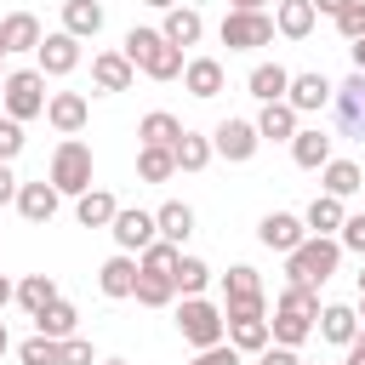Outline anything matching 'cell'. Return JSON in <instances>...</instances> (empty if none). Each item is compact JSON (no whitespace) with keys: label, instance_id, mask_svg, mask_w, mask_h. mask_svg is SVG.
<instances>
[{"label":"cell","instance_id":"cell-3","mask_svg":"<svg viewBox=\"0 0 365 365\" xmlns=\"http://www.w3.org/2000/svg\"><path fill=\"white\" fill-rule=\"evenodd\" d=\"M336 262H342V240L308 234V240L285 257V285H308V291H319V285L336 274Z\"/></svg>","mask_w":365,"mask_h":365},{"label":"cell","instance_id":"cell-11","mask_svg":"<svg viewBox=\"0 0 365 365\" xmlns=\"http://www.w3.org/2000/svg\"><path fill=\"white\" fill-rule=\"evenodd\" d=\"M34 68H40L46 80L74 74V68H80V40H74V34H63V29H57V34H46V40H40V51H34Z\"/></svg>","mask_w":365,"mask_h":365},{"label":"cell","instance_id":"cell-55","mask_svg":"<svg viewBox=\"0 0 365 365\" xmlns=\"http://www.w3.org/2000/svg\"><path fill=\"white\" fill-rule=\"evenodd\" d=\"M6 348H11V331H6V325H0V354H6Z\"/></svg>","mask_w":365,"mask_h":365},{"label":"cell","instance_id":"cell-39","mask_svg":"<svg viewBox=\"0 0 365 365\" xmlns=\"http://www.w3.org/2000/svg\"><path fill=\"white\" fill-rule=\"evenodd\" d=\"M171 285H177L182 297H205V285H211V268H205L200 257H182V262H177V274H171Z\"/></svg>","mask_w":365,"mask_h":365},{"label":"cell","instance_id":"cell-49","mask_svg":"<svg viewBox=\"0 0 365 365\" xmlns=\"http://www.w3.org/2000/svg\"><path fill=\"white\" fill-rule=\"evenodd\" d=\"M342 6H354V0H314V11H319V17H336Z\"/></svg>","mask_w":365,"mask_h":365},{"label":"cell","instance_id":"cell-34","mask_svg":"<svg viewBox=\"0 0 365 365\" xmlns=\"http://www.w3.org/2000/svg\"><path fill=\"white\" fill-rule=\"evenodd\" d=\"M182 131H188V125H182L177 114H165V108H154V114H143V120H137V137H143V143H154V148H171Z\"/></svg>","mask_w":365,"mask_h":365},{"label":"cell","instance_id":"cell-4","mask_svg":"<svg viewBox=\"0 0 365 365\" xmlns=\"http://www.w3.org/2000/svg\"><path fill=\"white\" fill-rule=\"evenodd\" d=\"M177 331H182V342L200 354V348L228 342V314H222L217 302H205V297H182V302H177Z\"/></svg>","mask_w":365,"mask_h":365},{"label":"cell","instance_id":"cell-20","mask_svg":"<svg viewBox=\"0 0 365 365\" xmlns=\"http://www.w3.org/2000/svg\"><path fill=\"white\" fill-rule=\"evenodd\" d=\"M0 40H6V57H11V51H40L46 34H40V17L34 11H6L0 17Z\"/></svg>","mask_w":365,"mask_h":365},{"label":"cell","instance_id":"cell-23","mask_svg":"<svg viewBox=\"0 0 365 365\" xmlns=\"http://www.w3.org/2000/svg\"><path fill=\"white\" fill-rule=\"evenodd\" d=\"M291 160H297L302 171H325L336 154H331V137H325L319 125H302V131L291 137Z\"/></svg>","mask_w":365,"mask_h":365},{"label":"cell","instance_id":"cell-1","mask_svg":"<svg viewBox=\"0 0 365 365\" xmlns=\"http://www.w3.org/2000/svg\"><path fill=\"white\" fill-rule=\"evenodd\" d=\"M120 51H125V63H131L137 74H148V80H182V68H188V57H182L160 29H125Z\"/></svg>","mask_w":365,"mask_h":365},{"label":"cell","instance_id":"cell-40","mask_svg":"<svg viewBox=\"0 0 365 365\" xmlns=\"http://www.w3.org/2000/svg\"><path fill=\"white\" fill-rule=\"evenodd\" d=\"M143 308H171L177 302V285L171 279H160V274H137V291H131Z\"/></svg>","mask_w":365,"mask_h":365},{"label":"cell","instance_id":"cell-51","mask_svg":"<svg viewBox=\"0 0 365 365\" xmlns=\"http://www.w3.org/2000/svg\"><path fill=\"white\" fill-rule=\"evenodd\" d=\"M348 51H354V74H365V40H354Z\"/></svg>","mask_w":365,"mask_h":365},{"label":"cell","instance_id":"cell-7","mask_svg":"<svg viewBox=\"0 0 365 365\" xmlns=\"http://www.w3.org/2000/svg\"><path fill=\"white\" fill-rule=\"evenodd\" d=\"M222 314L240 319V314H268V297H262V274L251 262H234L222 274Z\"/></svg>","mask_w":365,"mask_h":365},{"label":"cell","instance_id":"cell-41","mask_svg":"<svg viewBox=\"0 0 365 365\" xmlns=\"http://www.w3.org/2000/svg\"><path fill=\"white\" fill-rule=\"evenodd\" d=\"M331 23H336V34H342L348 46H354V40H365V0H354V6H342V11L331 17Z\"/></svg>","mask_w":365,"mask_h":365},{"label":"cell","instance_id":"cell-35","mask_svg":"<svg viewBox=\"0 0 365 365\" xmlns=\"http://www.w3.org/2000/svg\"><path fill=\"white\" fill-rule=\"evenodd\" d=\"M171 154H177V171H205V165L217 160L211 137H200V131H182V137L171 143Z\"/></svg>","mask_w":365,"mask_h":365},{"label":"cell","instance_id":"cell-14","mask_svg":"<svg viewBox=\"0 0 365 365\" xmlns=\"http://www.w3.org/2000/svg\"><path fill=\"white\" fill-rule=\"evenodd\" d=\"M86 120H91V103H86L80 91H51V103H46V125H51V131L80 137V131H86Z\"/></svg>","mask_w":365,"mask_h":365},{"label":"cell","instance_id":"cell-56","mask_svg":"<svg viewBox=\"0 0 365 365\" xmlns=\"http://www.w3.org/2000/svg\"><path fill=\"white\" fill-rule=\"evenodd\" d=\"M97 365H131V359H97Z\"/></svg>","mask_w":365,"mask_h":365},{"label":"cell","instance_id":"cell-30","mask_svg":"<svg viewBox=\"0 0 365 365\" xmlns=\"http://www.w3.org/2000/svg\"><path fill=\"white\" fill-rule=\"evenodd\" d=\"M228 342H234L240 354H262V348L274 342L268 314H240V319H228Z\"/></svg>","mask_w":365,"mask_h":365},{"label":"cell","instance_id":"cell-8","mask_svg":"<svg viewBox=\"0 0 365 365\" xmlns=\"http://www.w3.org/2000/svg\"><path fill=\"white\" fill-rule=\"evenodd\" d=\"M217 34H222V46H228V51H257V46H274V34H279V29H274V17H268V11H228Z\"/></svg>","mask_w":365,"mask_h":365},{"label":"cell","instance_id":"cell-2","mask_svg":"<svg viewBox=\"0 0 365 365\" xmlns=\"http://www.w3.org/2000/svg\"><path fill=\"white\" fill-rule=\"evenodd\" d=\"M314 325H319V291H308V285H285L279 302H274V319H268L274 342H279V348H302V342L314 336Z\"/></svg>","mask_w":365,"mask_h":365},{"label":"cell","instance_id":"cell-45","mask_svg":"<svg viewBox=\"0 0 365 365\" xmlns=\"http://www.w3.org/2000/svg\"><path fill=\"white\" fill-rule=\"evenodd\" d=\"M188 365H240V348L234 342H217V348H200Z\"/></svg>","mask_w":365,"mask_h":365},{"label":"cell","instance_id":"cell-18","mask_svg":"<svg viewBox=\"0 0 365 365\" xmlns=\"http://www.w3.org/2000/svg\"><path fill=\"white\" fill-rule=\"evenodd\" d=\"M91 86L97 91H131L137 86V68L125 63V51H97L91 57Z\"/></svg>","mask_w":365,"mask_h":365},{"label":"cell","instance_id":"cell-9","mask_svg":"<svg viewBox=\"0 0 365 365\" xmlns=\"http://www.w3.org/2000/svg\"><path fill=\"white\" fill-rule=\"evenodd\" d=\"M108 234H114V245L125 251V257H143L154 240H160V222H154V211H137V205H120V217L108 222Z\"/></svg>","mask_w":365,"mask_h":365},{"label":"cell","instance_id":"cell-53","mask_svg":"<svg viewBox=\"0 0 365 365\" xmlns=\"http://www.w3.org/2000/svg\"><path fill=\"white\" fill-rule=\"evenodd\" d=\"M342 365H365V336H359V342L348 348V359H342Z\"/></svg>","mask_w":365,"mask_h":365},{"label":"cell","instance_id":"cell-44","mask_svg":"<svg viewBox=\"0 0 365 365\" xmlns=\"http://www.w3.org/2000/svg\"><path fill=\"white\" fill-rule=\"evenodd\" d=\"M57 365H97V354L86 336H68V342H57Z\"/></svg>","mask_w":365,"mask_h":365},{"label":"cell","instance_id":"cell-54","mask_svg":"<svg viewBox=\"0 0 365 365\" xmlns=\"http://www.w3.org/2000/svg\"><path fill=\"white\" fill-rule=\"evenodd\" d=\"M143 6H154V11H171V6H182V0H143Z\"/></svg>","mask_w":365,"mask_h":365},{"label":"cell","instance_id":"cell-33","mask_svg":"<svg viewBox=\"0 0 365 365\" xmlns=\"http://www.w3.org/2000/svg\"><path fill=\"white\" fill-rule=\"evenodd\" d=\"M34 331H40V336H51V342H68V336L80 331V314H74V302H63V297H57L46 314H34Z\"/></svg>","mask_w":365,"mask_h":365},{"label":"cell","instance_id":"cell-32","mask_svg":"<svg viewBox=\"0 0 365 365\" xmlns=\"http://www.w3.org/2000/svg\"><path fill=\"white\" fill-rule=\"evenodd\" d=\"M17 302H23L29 319L46 314V308L57 302V279H51V274H23V279H17Z\"/></svg>","mask_w":365,"mask_h":365},{"label":"cell","instance_id":"cell-47","mask_svg":"<svg viewBox=\"0 0 365 365\" xmlns=\"http://www.w3.org/2000/svg\"><path fill=\"white\" fill-rule=\"evenodd\" d=\"M257 365H302V359H297V348H279V342H268V348L257 354Z\"/></svg>","mask_w":365,"mask_h":365},{"label":"cell","instance_id":"cell-28","mask_svg":"<svg viewBox=\"0 0 365 365\" xmlns=\"http://www.w3.org/2000/svg\"><path fill=\"white\" fill-rule=\"evenodd\" d=\"M114 217H120V200H114L108 188H91V194L74 200V222H80V228H108Z\"/></svg>","mask_w":365,"mask_h":365},{"label":"cell","instance_id":"cell-21","mask_svg":"<svg viewBox=\"0 0 365 365\" xmlns=\"http://www.w3.org/2000/svg\"><path fill=\"white\" fill-rule=\"evenodd\" d=\"M245 91H251L257 103H285V91H291V68H285V63H257V68L245 74Z\"/></svg>","mask_w":365,"mask_h":365},{"label":"cell","instance_id":"cell-6","mask_svg":"<svg viewBox=\"0 0 365 365\" xmlns=\"http://www.w3.org/2000/svg\"><path fill=\"white\" fill-rule=\"evenodd\" d=\"M0 103H6V114L23 125V120H40L46 114V74L40 68H11L6 74V86H0Z\"/></svg>","mask_w":365,"mask_h":365},{"label":"cell","instance_id":"cell-38","mask_svg":"<svg viewBox=\"0 0 365 365\" xmlns=\"http://www.w3.org/2000/svg\"><path fill=\"white\" fill-rule=\"evenodd\" d=\"M177 262H182V251H177L171 240H154V245L137 257V274H160V279H171V274H177Z\"/></svg>","mask_w":365,"mask_h":365},{"label":"cell","instance_id":"cell-29","mask_svg":"<svg viewBox=\"0 0 365 365\" xmlns=\"http://www.w3.org/2000/svg\"><path fill=\"white\" fill-rule=\"evenodd\" d=\"M302 222H308V234L336 240V234H342V222H348V211H342V200H336V194H314V205L302 211Z\"/></svg>","mask_w":365,"mask_h":365},{"label":"cell","instance_id":"cell-27","mask_svg":"<svg viewBox=\"0 0 365 365\" xmlns=\"http://www.w3.org/2000/svg\"><path fill=\"white\" fill-rule=\"evenodd\" d=\"M160 34L182 51V46H200V34H205V17L194 11V6H171L165 11V23H160Z\"/></svg>","mask_w":365,"mask_h":365},{"label":"cell","instance_id":"cell-46","mask_svg":"<svg viewBox=\"0 0 365 365\" xmlns=\"http://www.w3.org/2000/svg\"><path fill=\"white\" fill-rule=\"evenodd\" d=\"M336 240H342V251H359V257H365V211H359V217H348Z\"/></svg>","mask_w":365,"mask_h":365},{"label":"cell","instance_id":"cell-43","mask_svg":"<svg viewBox=\"0 0 365 365\" xmlns=\"http://www.w3.org/2000/svg\"><path fill=\"white\" fill-rule=\"evenodd\" d=\"M23 143H29V137H23V125H17L11 114H0V165H11V160L23 154Z\"/></svg>","mask_w":365,"mask_h":365},{"label":"cell","instance_id":"cell-58","mask_svg":"<svg viewBox=\"0 0 365 365\" xmlns=\"http://www.w3.org/2000/svg\"><path fill=\"white\" fill-rule=\"evenodd\" d=\"M359 297H365V268H359Z\"/></svg>","mask_w":365,"mask_h":365},{"label":"cell","instance_id":"cell-59","mask_svg":"<svg viewBox=\"0 0 365 365\" xmlns=\"http://www.w3.org/2000/svg\"><path fill=\"white\" fill-rule=\"evenodd\" d=\"M0 57H6V40H0Z\"/></svg>","mask_w":365,"mask_h":365},{"label":"cell","instance_id":"cell-17","mask_svg":"<svg viewBox=\"0 0 365 365\" xmlns=\"http://www.w3.org/2000/svg\"><path fill=\"white\" fill-rule=\"evenodd\" d=\"M57 205H63V194L40 177V182H23L17 188V211H23V222H34V228H46L51 217H57Z\"/></svg>","mask_w":365,"mask_h":365},{"label":"cell","instance_id":"cell-37","mask_svg":"<svg viewBox=\"0 0 365 365\" xmlns=\"http://www.w3.org/2000/svg\"><path fill=\"white\" fill-rule=\"evenodd\" d=\"M319 182H325V194L348 200V194H359V188H365V171H359L354 160H331V165L319 171Z\"/></svg>","mask_w":365,"mask_h":365},{"label":"cell","instance_id":"cell-50","mask_svg":"<svg viewBox=\"0 0 365 365\" xmlns=\"http://www.w3.org/2000/svg\"><path fill=\"white\" fill-rule=\"evenodd\" d=\"M228 11H268V0H228Z\"/></svg>","mask_w":365,"mask_h":365},{"label":"cell","instance_id":"cell-25","mask_svg":"<svg viewBox=\"0 0 365 365\" xmlns=\"http://www.w3.org/2000/svg\"><path fill=\"white\" fill-rule=\"evenodd\" d=\"M63 34L97 40L103 34V0H63Z\"/></svg>","mask_w":365,"mask_h":365},{"label":"cell","instance_id":"cell-10","mask_svg":"<svg viewBox=\"0 0 365 365\" xmlns=\"http://www.w3.org/2000/svg\"><path fill=\"white\" fill-rule=\"evenodd\" d=\"M211 148H217L228 165H245V160L262 148V137H257V120H240V114H228V120L211 131Z\"/></svg>","mask_w":365,"mask_h":365},{"label":"cell","instance_id":"cell-36","mask_svg":"<svg viewBox=\"0 0 365 365\" xmlns=\"http://www.w3.org/2000/svg\"><path fill=\"white\" fill-rule=\"evenodd\" d=\"M137 177H143V182H171V177H177V154L143 143V148H137Z\"/></svg>","mask_w":365,"mask_h":365},{"label":"cell","instance_id":"cell-24","mask_svg":"<svg viewBox=\"0 0 365 365\" xmlns=\"http://www.w3.org/2000/svg\"><path fill=\"white\" fill-rule=\"evenodd\" d=\"M97 291H103V297H114V302H120V297H131V291H137V257L114 251V257L97 268Z\"/></svg>","mask_w":365,"mask_h":365},{"label":"cell","instance_id":"cell-19","mask_svg":"<svg viewBox=\"0 0 365 365\" xmlns=\"http://www.w3.org/2000/svg\"><path fill=\"white\" fill-rule=\"evenodd\" d=\"M222 86H228V74H222V63H217V57H188V68H182V91H188V97L211 103Z\"/></svg>","mask_w":365,"mask_h":365},{"label":"cell","instance_id":"cell-57","mask_svg":"<svg viewBox=\"0 0 365 365\" xmlns=\"http://www.w3.org/2000/svg\"><path fill=\"white\" fill-rule=\"evenodd\" d=\"M359 325H365V297H359Z\"/></svg>","mask_w":365,"mask_h":365},{"label":"cell","instance_id":"cell-52","mask_svg":"<svg viewBox=\"0 0 365 365\" xmlns=\"http://www.w3.org/2000/svg\"><path fill=\"white\" fill-rule=\"evenodd\" d=\"M6 302H17V285H11L6 274H0V308H6Z\"/></svg>","mask_w":365,"mask_h":365},{"label":"cell","instance_id":"cell-5","mask_svg":"<svg viewBox=\"0 0 365 365\" xmlns=\"http://www.w3.org/2000/svg\"><path fill=\"white\" fill-rule=\"evenodd\" d=\"M63 200H80V194H91V148L80 143V137H63L57 148H51V177H46Z\"/></svg>","mask_w":365,"mask_h":365},{"label":"cell","instance_id":"cell-12","mask_svg":"<svg viewBox=\"0 0 365 365\" xmlns=\"http://www.w3.org/2000/svg\"><path fill=\"white\" fill-rule=\"evenodd\" d=\"M257 240L268 245V251H279V257H291L302 240H308V222L302 217H291V211H268L262 222H257Z\"/></svg>","mask_w":365,"mask_h":365},{"label":"cell","instance_id":"cell-48","mask_svg":"<svg viewBox=\"0 0 365 365\" xmlns=\"http://www.w3.org/2000/svg\"><path fill=\"white\" fill-rule=\"evenodd\" d=\"M17 177H11V165H0V205H17Z\"/></svg>","mask_w":365,"mask_h":365},{"label":"cell","instance_id":"cell-60","mask_svg":"<svg viewBox=\"0 0 365 365\" xmlns=\"http://www.w3.org/2000/svg\"><path fill=\"white\" fill-rule=\"evenodd\" d=\"M0 86H6V68H0Z\"/></svg>","mask_w":365,"mask_h":365},{"label":"cell","instance_id":"cell-15","mask_svg":"<svg viewBox=\"0 0 365 365\" xmlns=\"http://www.w3.org/2000/svg\"><path fill=\"white\" fill-rule=\"evenodd\" d=\"M314 331H319L325 342H336V348H354L365 325H359V308H354V302H325V308H319V325H314Z\"/></svg>","mask_w":365,"mask_h":365},{"label":"cell","instance_id":"cell-16","mask_svg":"<svg viewBox=\"0 0 365 365\" xmlns=\"http://www.w3.org/2000/svg\"><path fill=\"white\" fill-rule=\"evenodd\" d=\"M331 97H336V86H331L325 74H314V68H308V74H291V91H285V103H291L297 114H319Z\"/></svg>","mask_w":365,"mask_h":365},{"label":"cell","instance_id":"cell-22","mask_svg":"<svg viewBox=\"0 0 365 365\" xmlns=\"http://www.w3.org/2000/svg\"><path fill=\"white\" fill-rule=\"evenodd\" d=\"M297 131H302V114L291 103H262V114H257V137L262 143H291Z\"/></svg>","mask_w":365,"mask_h":365},{"label":"cell","instance_id":"cell-31","mask_svg":"<svg viewBox=\"0 0 365 365\" xmlns=\"http://www.w3.org/2000/svg\"><path fill=\"white\" fill-rule=\"evenodd\" d=\"M154 222H160V240H171V245L182 251V240L194 234V205H182V200H165V205L154 211Z\"/></svg>","mask_w":365,"mask_h":365},{"label":"cell","instance_id":"cell-26","mask_svg":"<svg viewBox=\"0 0 365 365\" xmlns=\"http://www.w3.org/2000/svg\"><path fill=\"white\" fill-rule=\"evenodd\" d=\"M314 23H319L314 0H279V6H274V29H279L285 40H308Z\"/></svg>","mask_w":365,"mask_h":365},{"label":"cell","instance_id":"cell-13","mask_svg":"<svg viewBox=\"0 0 365 365\" xmlns=\"http://www.w3.org/2000/svg\"><path fill=\"white\" fill-rule=\"evenodd\" d=\"M336 125H342V137H359L365 143V74H348L342 86H336Z\"/></svg>","mask_w":365,"mask_h":365},{"label":"cell","instance_id":"cell-42","mask_svg":"<svg viewBox=\"0 0 365 365\" xmlns=\"http://www.w3.org/2000/svg\"><path fill=\"white\" fill-rule=\"evenodd\" d=\"M17 359H23V365H57V342L34 331V336H29L23 348H17Z\"/></svg>","mask_w":365,"mask_h":365}]
</instances>
